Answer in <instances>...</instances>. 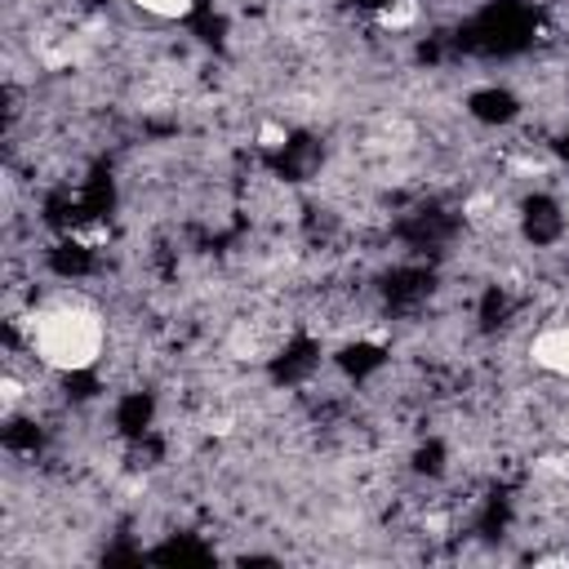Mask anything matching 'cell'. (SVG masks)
Returning <instances> with one entry per match:
<instances>
[{
  "instance_id": "obj_1",
  "label": "cell",
  "mask_w": 569,
  "mask_h": 569,
  "mask_svg": "<svg viewBox=\"0 0 569 569\" xmlns=\"http://www.w3.org/2000/svg\"><path fill=\"white\" fill-rule=\"evenodd\" d=\"M27 342L40 365L80 373L98 365L107 347V320L89 302H49L27 320Z\"/></svg>"
},
{
  "instance_id": "obj_2",
  "label": "cell",
  "mask_w": 569,
  "mask_h": 569,
  "mask_svg": "<svg viewBox=\"0 0 569 569\" xmlns=\"http://www.w3.org/2000/svg\"><path fill=\"white\" fill-rule=\"evenodd\" d=\"M529 360L556 378H569V325H547L529 342Z\"/></svg>"
},
{
  "instance_id": "obj_3",
  "label": "cell",
  "mask_w": 569,
  "mask_h": 569,
  "mask_svg": "<svg viewBox=\"0 0 569 569\" xmlns=\"http://www.w3.org/2000/svg\"><path fill=\"white\" fill-rule=\"evenodd\" d=\"M129 4L142 9V13H151V18H160V22H169V18H187L196 0H129Z\"/></svg>"
},
{
  "instance_id": "obj_4",
  "label": "cell",
  "mask_w": 569,
  "mask_h": 569,
  "mask_svg": "<svg viewBox=\"0 0 569 569\" xmlns=\"http://www.w3.org/2000/svg\"><path fill=\"white\" fill-rule=\"evenodd\" d=\"M418 18V4L413 0H396V4H387L382 13H378V22L387 27V31H400V27H409Z\"/></svg>"
},
{
  "instance_id": "obj_5",
  "label": "cell",
  "mask_w": 569,
  "mask_h": 569,
  "mask_svg": "<svg viewBox=\"0 0 569 569\" xmlns=\"http://www.w3.org/2000/svg\"><path fill=\"white\" fill-rule=\"evenodd\" d=\"M262 142H267V147H280V142H284V129H280V124H262Z\"/></svg>"
},
{
  "instance_id": "obj_6",
  "label": "cell",
  "mask_w": 569,
  "mask_h": 569,
  "mask_svg": "<svg viewBox=\"0 0 569 569\" xmlns=\"http://www.w3.org/2000/svg\"><path fill=\"white\" fill-rule=\"evenodd\" d=\"M565 227H569V204H565Z\"/></svg>"
}]
</instances>
